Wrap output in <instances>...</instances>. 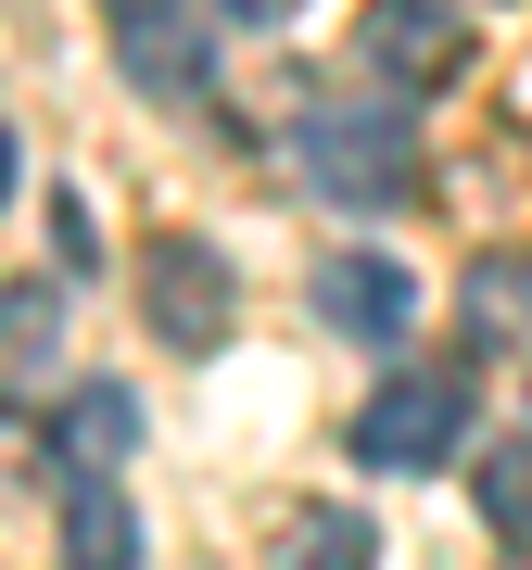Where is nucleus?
Segmentation results:
<instances>
[{"mask_svg": "<svg viewBox=\"0 0 532 570\" xmlns=\"http://www.w3.org/2000/svg\"><path fill=\"white\" fill-rule=\"evenodd\" d=\"M305 178L343 216H381V204L418 190V140H406L393 102H329V115H305Z\"/></svg>", "mask_w": 532, "mask_h": 570, "instance_id": "f257e3e1", "label": "nucleus"}, {"mask_svg": "<svg viewBox=\"0 0 532 570\" xmlns=\"http://www.w3.org/2000/svg\"><path fill=\"white\" fill-rule=\"evenodd\" d=\"M228 317H242V279H228L216 242H190V228L140 242V330H152L165 355H216Z\"/></svg>", "mask_w": 532, "mask_h": 570, "instance_id": "f03ea898", "label": "nucleus"}, {"mask_svg": "<svg viewBox=\"0 0 532 570\" xmlns=\"http://www.w3.org/2000/svg\"><path fill=\"white\" fill-rule=\"evenodd\" d=\"M456 444H470V381L456 367H406V381H381L355 406V456L368 469H444Z\"/></svg>", "mask_w": 532, "mask_h": 570, "instance_id": "7ed1b4c3", "label": "nucleus"}, {"mask_svg": "<svg viewBox=\"0 0 532 570\" xmlns=\"http://www.w3.org/2000/svg\"><path fill=\"white\" fill-rule=\"evenodd\" d=\"M456 63H470V26H456L444 0H368V13H355V77H381L393 102L444 89Z\"/></svg>", "mask_w": 532, "mask_h": 570, "instance_id": "20e7f679", "label": "nucleus"}, {"mask_svg": "<svg viewBox=\"0 0 532 570\" xmlns=\"http://www.w3.org/2000/svg\"><path fill=\"white\" fill-rule=\"evenodd\" d=\"M317 317L343 330V343H406L418 330V279L393 254H329L317 266Z\"/></svg>", "mask_w": 532, "mask_h": 570, "instance_id": "39448f33", "label": "nucleus"}, {"mask_svg": "<svg viewBox=\"0 0 532 570\" xmlns=\"http://www.w3.org/2000/svg\"><path fill=\"white\" fill-rule=\"evenodd\" d=\"M51 456H63V482H115V456H140V393L127 381H77L63 419H51Z\"/></svg>", "mask_w": 532, "mask_h": 570, "instance_id": "423d86ee", "label": "nucleus"}, {"mask_svg": "<svg viewBox=\"0 0 532 570\" xmlns=\"http://www.w3.org/2000/svg\"><path fill=\"white\" fill-rule=\"evenodd\" d=\"M63 570H140V508L115 482H63Z\"/></svg>", "mask_w": 532, "mask_h": 570, "instance_id": "0eeeda50", "label": "nucleus"}, {"mask_svg": "<svg viewBox=\"0 0 532 570\" xmlns=\"http://www.w3.org/2000/svg\"><path fill=\"white\" fill-rule=\"evenodd\" d=\"M456 317H470L482 355H520V343H532V254H482L470 292H456Z\"/></svg>", "mask_w": 532, "mask_h": 570, "instance_id": "6e6552de", "label": "nucleus"}, {"mask_svg": "<svg viewBox=\"0 0 532 570\" xmlns=\"http://www.w3.org/2000/svg\"><path fill=\"white\" fill-rule=\"evenodd\" d=\"M115 39H127V77L140 89H204V63H216L204 13H140V26H115Z\"/></svg>", "mask_w": 532, "mask_h": 570, "instance_id": "1a4fd4ad", "label": "nucleus"}, {"mask_svg": "<svg viewBox=\"0 0 532 570\" xmlns=\"http://www.w3.org/2000/svg\"><path fill=\"white\" fill-rule=\"evenodd\" d=\"M51 355H63V292L13 279V292H0V393H39Z\"/></svg>", "mask_w": 532, "mask_h": 570, "instance_id": "9d476101", "label": "nucleus"}, {"mask_svg": "<svg viewBox=\"0 0 532 570\" xmlns=\"http://www.w3.org/2000/svg\"><path fill=\"white\" fill-rule=\"evenodd\" d=\"M368 558H381V532L355 508H329V494L317 508H279V570H368Z\"/></svg>", "mask_w": 532, "mask_h": 570, "instance_id": "9b49d317", "label": "nucleus"}, {"mask_svg": "<svg viewBox=\"0 0 532 570\" xmlns=\"http://www.w3.org/2000/svg\"><path fill=\"white\" fill-rule=\"evenodd\" d=\"M470 494H482V520L508 532V546H532V431H508V444L470 456Z\"/></svg>", "mask_w": 532, "mask_h": 570, "instance_id": "f8f14e48", "label": "nucleus"}, {"mask_svg": "<svg viewBox=\"0 0 532 570\" xmlns=\"http://www.w3.org/2000/svg\"><path fill=\"white\" fill-rule=\"evenodd\" d=\"M216 13H228V26H292L305 0H216Z\"/></svg>", "mask_w": 532, "mask_h": 570, "instance_id": "ddd939ff", "label": "nucleus"}, {"mask_svg": "<svg viewBox=\"0 0 532 570\" xmlns=\"http://www.w3.org/2000/svg\"><path fill=\"white\" fill-rule=\"evenodd\" d=\"M102 13H115V26H140V13H190V0H102Z\"/></svg>", "mask_w": 532, "mask_h": 570, "instance_id": "4468645a", "label": "nucleus"}, {"mask_svg": "<svg viewBox=\"0 0 532 570\" xmlns=\"http://www.w3.org/2000/svg\"><path fill=\"white\" fill-rule=\"evenodd\" d=\"M0 204H13V127H0Z\"/></svg>", "mask_w": 532, "mask_h": 570, "instance_id": "2eb2a0df", "label": "nucleus"}]
</instances>
